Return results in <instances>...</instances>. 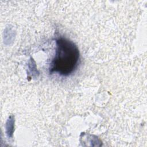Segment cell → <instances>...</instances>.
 I'll return each mask as SVG.
<instances>
[{
  "mask_svg": "<svg viewBox=\"0 0 147 147\" xmlns=\"http://www.w3.org/2000/svg\"><path fill=\"white\" fill-rule=\"evenodd\" d=\"M79 51L71 41L59 38L56 40V49L49 67V72L67 76L77 68L79 62Z\"/></svg>",
  "mask_w": 147,
  "mask_h": 147,
  "instance_id": "6da1fadb",
  "label": "cell"
}]
</instances>
